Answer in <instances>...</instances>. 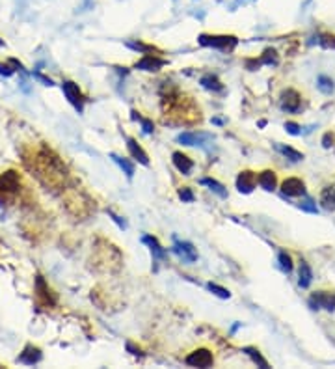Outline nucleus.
Listing matches in <instances>:
<instances>
[{
  "mask_svg": "<svg viewBox=\"0 0 335 369\" xmlns=\"http://www.w3.org/2000/svg\"><path fill=\"white\" fill-rule=\"evenodd\" d=\"M263 64H266V66H276L277 64V56H276V51H274V49H266L259 60H248V62H246L248 69H251V71H253L255 67L263 66Z\"/></svg>",
  "mask_w": 335,
  "mask_h": 369,
  "instance_id": "nucleus-10",
  "label": "nucleus"
},
{
  "mask_svg": "<svg viewBox=\"0 0 335 369\" xmlns=\"http://www.w3.org/2000/svg\"><path fill=\"white\" fill-rule=\"evenodd\" d=\"M277 151L283 153V155H285L287 158H290L292 162H300V160H303L302 153L292 149V147H289V145H277Z\"/></svg>",
  "mask_w": 335,
  "mask_h": 369,
  "instance_id": "nucleus-24",
  "label": "nucleus"
},
{
  "mask_svg": "<svg viewBox=\"0 0 335 369\" xmlns=\"http://www.w3.org/2000/svg\"><path fill=\"white\" fill-rule=\"evenodd\" d=\"M110 217H112V220H114V222H116V224H118L119 228H121V230H125L127 224H125V222H123V220H121V218L118 217V215H114V213H110Z\"/></svg>",
  "mask_w": 335,
  "mask_h": 369,
  "instance_id": "nucleus-35",
  "label": "nucleus"
},
{
  "mask_svg": "<svg viewBox=\"0 0 335 369\" xmlns=\"http://www.w3.org/2000/svg\"><path fill=\"white\" fill-rule=\"evenodd\" d=\"M316 86H318V90H320L322 93H326V95L333 93V90H335L333 80L329 79V77H326V75H320V77H318V80H316Z\"/></svg>",
  "mask_w": 335,
  "mask_h": 369,
  "instance_id": "nucleus-23",
  "label": "nucleus"
},
{
  "mask_svg": "<svg viewBox=\"0 0 335 369\" xmlns=\"http://www.w3.org/2000/svg\"><path fill=\"white\" fill-rule=\"evenodd\" d=\"M300 209L307 213H316V205L311 202V200H305V202H300Z\"/></svg>",
  "mask_w": 335,
  "mask_h": 369,
  "instance_id": "nucleus-31",
  "label": "nucleus"
},
{
  "mask_svg": "<svg viewBox=\"0 0 335 369\" xmlns=\"http://www.w3.org/2000/svg\"><path fill=\"white\" fill-rule=\"evenodd\" d=\"M210 138H212L210 134H203V132H183L177 136V140L183 145H201Z\"/></svg>",
  "mask_w": 335,
  "mask_h": 369,
  "instance_id": "nucleus-12",
  "label": "nucleus"
},
{
  "mask_svg": "<svg viewBox=\"0 0 335 369\" xmlns=\"http://www.w3.org/2000/svg\"><path fill=\"white\" fill-rule=\"evenodd\" d=\"M255 183H257V177L255 173L250 170H244L238 173L237 177V189L238 192H242V194H250L253 189H255Z\"/></svg>",
  "mask_w": 335,
  "mask_h": 369,
  "instance_id": "nucleus-8",
  "label": "nucleus"
},
{
  "mask_svg": "<svg viewBox=\"0 0 335 369\" xmlns=\"http://www.w3.org/2000/svg\"><path fill=\"white\" fill-rule=\"evenodd\" d=\"M166 66V60L158 58L155 54H145L144 58L136 62V69H142V71H158Z\"/></svg>",
  "mask_w": 335,
  "mask_h": 369,
  "instance_id": "nucleus-9",
  "label": "nucleus"
},
{
  "mask_svg": "<svg viewBox=\"0 0 335 369\" xmlns=\"http://www.w3.org/2000/svg\"><path fill=\"white\" fill-rule=\"evenodd\" d=\"M184 362L192 367H209V365H212L214 358H212V352L209 349H196L194 352L186 356Z\"/></svg>",
  "mask_w": 335,
  "mask_h": 369,
  "instance_id": "nucleus-4",
  "label": "nucleus"
},
{
  "mask_svg": "<svg viewBox=\"0 0 335 369\" xmlns=\"http://www.w3.org/2000/svg\"><path fill=\"white\" fill-rule=\"evenodd\" d=\"M179 198L183 200V202H194L196 200V196H194V192L188 189V187H183V189H179Z\"/></svg>",
  "mask_w": 335,
  "mask_h": 369,
  "instance_id": "nucleus-29",
  "label": "nucleus"
},
{
  "mask_svg": "<svg viewBox=\"0 0 335 369\" xmlns=\"http://www.w3.org/2000/svg\"><path fill=\"white\" fill-rule=\"evenodd\" d=\"M322 38H324V40H320V45H324V47H333L335 49V38H331V36H322Z\"/></svg>",
  "mask_w": 335,
  "mask_h": 369,
  "instance_id": "nucleus-32",
  "label": "nucleus"
},
{
  "mask_svg": "<svg viewBox=\"0 0 335 369\" xmlns=\"http://www.w3.org/2000/svg\"><path fill=\"white\" fill-rule=\"evenodd\" d=\"M41 358H43V354H41V349L34 347V345H27V347H25V350L21 352L19 362L21 363H27V365H34V363L41 362Z\"/></svg>",
  "mask_w": 335,
  "mask_h": 369,
  "instance_id": "nucleus-13",
  "label": "nucleus"
},
{
  "mask_svg": "<svg viewBox=\"0 0 335 369\" xmlns=\"http://www.w3.org/2000/svg\"><path fill=\"white\" fill-rule=\"evenodd\" d=\"M279 105L285 112H296L300 105H302V99H300V93L294 92V90H285L281 93V99H279Z\"/></svg>",
  "mask_w": 335,
  "mask_h": 369,
  "instance_id": "nucleus-5",
  "label": "nucleus"
},
{
  "mask_svg": "<svg viewBox=\"0 0 335 369\" xmlns=\"http://www.w3.org/2000/svg\"><path fill=\"white\" fill-rule=\"evenodd\" d=\"M281 191L285 196H303L305 194V184L302 179L289 177L281 183Z\"/></svg>",
  "mask_w": 335,
  "mask_h": 369,
  "instance_id": "nucleus-6",
  "label": "nucleus"
},
{
  "mask_svg": "<svg viewBox=\"0 0 335 369\" xmlns=\"http://www.w3.org/2000/svg\"><path fill=\"white\" fill-rule=\"evenodd\" d=\"M197 43L203 47L220 49V51H231V49L237 47L238 40L235 36H207V34H201V36L197 38Z\"/></svg>",
  "mask_w": 335,
  "mask_h": 369,
  "instance_id": "nucleus-1",
  "label": "nucleus"
},
{
  "mask_svg": "<svg viewBox=\"0 0 335 369\" xmlns=\"http://www.w3.org/2000/svg\"><path fill=\"white\" fill-rule=\"evenodd\" d=\"M131 118H132V119H138L140 123H142V129H144V132H145V134H151V132L155 131V125H153V121H151V119H145V118H142V116H140L138 112H134V110H132V112H131Z\"/></svg>",
  "mask_w": 335,
  "mask_h": 369,
  "instance_id": "nucleus-26",
  "label": "nucleus"
},
{
  "mask_svg": "<svg viewBox=\"0 0 335 369\" xmlns=\"http://www.w3.org/2000/svg\"><path fill=\"white\" fill-rule=\"evenodd\" d=\"M244 352H246V354L250 356L251 360H253V362L257 363V365H259V367H263V369H266L268 367V362H266V360H264L263 356H261V352H259V350L257 349H253V347H244Z\"/></svg>",
  "mask_w": 335,
  "mask_h": 369,
  "instance_id": "nucleus-22",
  "label": "nucleus"
},
{
  "mask_svg": "<svg viewBox=\"0 0 335 369\" xmlns=\"http://www.w3.org/2000/svg\"><path fill=\"white\" fill-rule=\"evenodd\" d=\"M173 252L177 254L181 259H183L184 263H194L197 259V252L196 248L192 246L190 243H181V241H175L173 244Z\"/></svg>",
  "mask_w": 335,
  "mask_h": 369,
  "instance_id": "nucleus-7",
  "label": "nucleus"
},
{
  "mask_svg": "<svg viewBox=\"0 0 335 369\" xmlns=\"http://www.w3.org/2000/svg\"><path fill=\"white\" fill-rule=\"evenodd\" d=\"M171 160H173L175 168H177L181 173H184V175H190L192 168H194L192 158H188L186 155H184V153H181V151H175L173 155H171Z\"/></svg>",
  "mask_w": 335,
  "mask_h": 369,
  "instance_id": "nucleus-14",
  "label": "nucleus"
},
{
  "mask_svg": "<svg viewBox=\"0 0 335 369\" xmlns=\"http://www.w3.org/2000/svg\"><path fill=\"white\" fill-rule=\"evenodd\" d=\"M142 243L149 246V250H151V254H153V256H155V257H157V259H164V257H166L164 248L160 246V243H158V241H157V237H153V235H144V237H142Z\"/></svg>",
  "mask_w": 335,
  "mask_h": 369,
  "instance_id": "nucleus-17",
  "label": "nucleus"
},
{
  "mask_svg": "<svg viewBox=\"0 0 335 369\" xmlns=\"http://www.w3.org/2000/svg\"><path fill=\"white\" fill-rule=\"evenodd\" d=\"M311 282H313V270H311L307 261L302 259L300 261V280H298V284H300V287L307 289L309 285H311Z\"/></svg>",
  "mask_w": 335,
  "mask_h": 369,
  "instance_id": "nucleus-18",
  "label": "nucleus"
},
{
  "mask_svg": "<svg viewBox=\"0 0 335 369\" xmlns=\"http://www.w3.org/2000/svg\"><path fill=\"white\" fill-rule=\"evenodd\" d=\"M127 147H129V153L132 155V158H136L140 164H144V166L149 164V157H147V153L142 149V145H140L136 140L127 138Z\"/></svg>",
  "mask_w": 335,
  "mask_h": 369,
  "instance_id": "nucleus-15",
  "label": "nucleus"
},
{
  "mask_svg": "<svg viewBox=\"0 0 335 369\" xmlns=\"http://www.w3.org/2000/svg\"><path fill=\"white\" fill-rule=\"evenodd\" d=\"M207 287H209L210 293H214V295H216V297H220V298H229L231 297L229 291L225 289V287H222V285L212 284V282H210V284H207Z\"/></svg>",
  "mask_w": 335,
  "mask_h": 369,
  "instance_id": "nucleus-27",
  "label": "nucleus"
},
{
  "mask_svg": "<svg viewBox=\"0 0 335 369\" xmlns=\"http://www.w3.org/2000/svg\"><path fill=\"white\" fill-rule=\"evenodd\" d=\"M201 86L207 88V90H212V92H222L223 90L222 82L214 75H205V77H201Z\"/></svg>",
  "mask_w": 335,
  "mask_h": 369,
  "instance_id": "nucleus-21",
  "label": "nucleus"
},
{
  "mask_svg": "<svg viewBox=\"0 0 335 369\" xmlns=\"http://www.w3.org/2000/svg\"><path fill=\"white\" fill-rule=\"evenodd\" d=\"M201 184L205 187H209V191H212L214 194H218L220 198H227V191H225V187L222 183H218L216 179H210V177H203L199 181Z\"/></svg>",
  "mask_w": 335,
  "mask_h": 369,
  "instance_id": "nucleus-20",
  "label": "nucleus"
},
{
  "mask_svg": "<svg viewBox=\"0 0 335 369\" xmlns=\"http://www.w3.org/2000/svg\"><path fill=\"white\" fill-rule=\"evenodd\" d=\"M257 181H259V184H261V189H264L266 192H272L277 184L276 171H272V170L261 171V173H259V177H257Z\"/></svg>",
  "mask_w": 335,
  "mask_h": 369,
  "instance_id": "nucleus-16",
  "label": "nucleus"
},
{
  "mask_svg": "<svg viewBox=\"0 0 335 369\" xmlns=\"http://www.w3.org/2000/svg\"><path fill=\"white\" fill-rule=\"evenodd\" d=\"M285 129H287V132H289V134H300V129H302V127L298 125V123H294V121H287V123H285Z\"/></svg>",
  "mask_w": 335,
  "mask_h": 369,
  "instance_id": "nucleus-30",
  "label": "nucleus"
},
{
  "mask_svg": "<svg viewBox=\"0 0 335 369\" xmlns=\"http://www.w3.org/2000/svg\"><path fill=\"white\" fill-rule=\"evenodd\" d=\"M277 259H279V265H281V269L285 270V272H290V270H292V259H290V256L287 252H279Z\"/></svg>",
  "mask_w": 335,
  "mask_h": 369,
  "instance_id": "nucleus-28",
  "label": "nucleus"
},
{
  "mask_svg": "<svg viewBox=\"0 0 335 369\" xmlns=\"http://www.w3.org/2000/svg\"><path fill=\"white\" fill-rule=\"evenodd\" d=\"M36 77H38V79H40L41 82H45V86H53V80H51V79H47V77H43L41 73H36Z\"/></svg>",
  "mask_w": 335,
  "mask_h": 369,
  "instance_id": "nucleus-36",
  "label": "nucleus"
},
{
  "mask_svg": "<svg viewBox=\"0 0 335 369\" xmlns=\"http://www.w3.org/2000/svg\"><path fill=\"white\" fill-rule=\"evenodd\" d=\"M110 157L114 158L116 162H118V164H119V168H121V170L125 171V173H127V177L131 179L132 175H134V164H132V162H129L127 158H121V157H118V155H114V153H112Z\"/></svg>",
  "mask_w": 335,
  "mask_h": 369,
  "instance_id": "nucleus-25",
  "label": "nucleus"
},
{
  "mask_svg": "<svg viewBox=\"0 0 335 369\" xmlns=\"http://www.w3.org/2000/svg\"><path fill=\"white\" fill-rule=\"evenodd\" d=\"M127 349L131 350L132 354H142V352H140V349H136V347H132V343H127Z\"/></svg>",
  "mask_w": 335,
  "mask_h": 369,
  "instance_id": "nucleus-37",
  "label": "nucleus"
},
{
  "mask_svg": "<svg viewBox=\"0 0 335 369\" xmlns=\"http://www.w3.org/2000/svg\"><path fill=\"white\" fill-rule=\"evenodd\" d=\"M309 306L313 308V310H324L328 311H333L335 310V293L331 291H316L313 293V297L309 298Z\"/></svg>",
  "mask_w": 335,
  "mask_h": 369,
  "instance_id": "nucleus-2",
  "label": "nucleus"
},
{
  "mask_svg": "<svg viewBox=\"0 0 335 369\" xmlns=\"http://www.w3.org/2000/svg\"><path fill=\"white\" fill-rule=\"evenodd\" d=\"M331 144H333V134H331V132H326L324 138H322V145H324V147H329Z\"/></svg>",
  "mask_w": 335,
  "mask_h": 369,
  "instance_id": "nucleus-34",
  "label": "nucleus"
},
{
  "mask_svg": "<svg viewBox=\"0 0 335 369\" xmlns=\"http://www.w3.org/2000/svg\"><path fill=\"white\" fill-rule=\"evenodd\" d=\"M17 189H19V175H17V171L10 170L0 175V191L15 192Z\"/></svg>",
  "mask_w": 335,
  "mask_h": 369,
  "instance_id": "nucleus-11",
  "label": "nucleus"
},
{
  "mask_svg": "<svg viewBox=\"0 0 335 369\" xmlns=\"http://www.w3.org/2000/svg\"><path fill=\"white\" fill-rule=\"evenodd\" d=\"M62 90L66 93L67 101H69L79 112H82V110H84V95H82L79 86L75 84V82H71V80H66V82L62 84Z\"/></svg>",
  "mask_w": 335,
  "mask_h": 369,
  "instance_id": "nucleus-3",
  "label": "nucleus"
},
{
  "mask_svg": "<svg viewBox=\"0 0 335 369\" xmlns=\"http://www.w3.org/2000/svg\"><path fill=\"white\" fill-rule=\"evenodd\" d=\"M320 204L326 211H335V189L333 187H326L320 194Z\"/></svg>",
  "mask_w": 335,
  "mask_h": 369,
  "instance_id": "nucleus-19",
  "label": "nucleus"
},
{
  "mask_svg": "<svg viewBox=\"0 0 335 369\" xmlns=\"http://www.w3.org/2000/svg\"><path fill=\"white\" fill-rule=\"evenodd\" d=\"M0 75H4V77H12L14 75V69L6 64H0Z\"/></svg>",
  "mask_w": 335,
  "mask_h": 369,
  "instance_id": "nucleus-33",
  "label": "nucleus"
}]
</instances>
